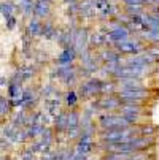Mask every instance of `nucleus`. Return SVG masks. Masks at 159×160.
<instances>
[{
	"instance_id": "7",
	"label": "nucleus",
	"mask_w": 159,
	"mask_h": 160,
	"mask_svg": "<svg viewBox=\"0 0 159 160\" xmlns=\"http://www.w3.org/2000/svg\"><path fill=\"white\" fill-rule=\"evenodd\" d=\"M119 90H146V86L142 82L139 78H124V79H116Z\"/></svg>"
},
{
	"instance_id": "26",
	"label": "nucleus",
	"mask_w": 159,
	"mask_h": 160,
	"mask_svg": "<svg viewBox=\"0 0 159 160\" xmlns=\"http://www.w3.org/2000/svg\"><path fill=\"white\" fill-rule=\"evenodd\" d=\"M10 109H11L10 98H7L5 95H2V97H0V116H2V119H5V116H8Z\"/></svg>"
},
{
	"instance_id": "43",
	"label": "nucleus",
	"mask_w": 159,
	"mask_h": 160,
	"mask_svg": "<svg viewBox=\"0 0 159 160\" xmlns=\"http://www.w3.org/2000/svg\"><path fill=\"white\" fill-rule=\"evenodd\" d=\"M8 84H10V81H8L5 76H2V78H0V86H2V87H5V86L8 87Z\"/></svg>"
},
{
	"instance_id": "3",
	"label": "nucleus",
	"mask_w": 159,
	"mask_h": 160,
	"mask_svg": "<svg viewBox=\"0 0 159 160\" xmlns=\"http://www.w3.org/2000/svg\"><path fill=\"white\" fill-rule=\"evenodd\" d=\"M115 49L123 56H137V54H142L146 51V49H143L142 43L139 40H126V41L116 43Z\"/></svg>"
},
{
	"instance_id": "12",
	"label": "nucleus",
	"mask_w": 159,
	"mask_h": 160,
	"mask_svg": "<svg viewBox=\"0 0 159 160\" xmlns=\"http://www.w3.org/2000/svg\"><path fill=\"white\" fill-rule=\"evenodd\" d=\"M69 128V111H59L57 116L54 118V130L57 133H64Z\"/></svg>"
},
{
	"instance_id": "4",
	"label": "nucleus",
	"mask_w": 159,
	"mask_h": 160,
	"mask_svg": "<svg viewBox=\"0 0 159 160\" xmlns=\"http://www.w3.org/2000/svg\"><path fill=\"white\" fill-rule=\"evenodd\" d=\"M97 102H99V108L103 109V111H108V112L118 111V109L121 108V105H123L121 100H119V97H118L116 94L102 95L100 98H97Z\"/></svg>"
},
{
	"instance_id": "8",
	"label": "nucleus",
	"mask_w": 159,
	"mask_h": 160,
	"mask_svg": "<svg viewBox=\"0 0 159 160\" xmlns=\"http://www.w3.org/2000/svg\"><path fill=\"white\" fill-rule=\"evenodd\" d=\"M78 72V68L75 67V63H67V65H56V68H53L51 72V78H57V79H65L67 76H70L73 73Z\"/></svg>"
},
{
	"instance_id": "20",
	"label": "nucleus",
	"mask_w": 159,
	"mask_h": 160,
	"mask_svg": "<svg viewBox=\"0 0 159 160\" xmlns=\"http://www.w3.org/2000/svg\"><path fill=\"white\" fill-rule=\"evenodd\" d=\"M18 72H19V75L22 78V82H29L35 76V68L30 67V65H24V67L18 68Z\"/></svg>"
},
{
	"instance_id": "29",
	"label": "nucleus",
	"mask_w": 159,
	"mask_h": 160,
	"mask_svg": "<svg viewBox=\"0 0 159 160\" xmlns=\"http://www.w3.org/2000/svg\"><path fill=\"white\" fill-rule=\"evenodd\" d=\"M41 141L46 144V146H51L53 141H54V132L46 127V128H45V132H43V135H41Z\"/></svg>"
},
{
	"instance_id": "10",
	"label": "nucleus",
	"mask_w": 159,
	"mask_h": 160,
	"mask_svg": "<svg viewBox=\"0 0 159 160\" xmlns=\"http://www.w3.org/2000/svg\"><path fill=\"white\" fill-rule=\"evenodd\" d=\"M77 57H80V56H78V52H77V49H75L73 46H70V48H64L62 52H61V56L56 59V65L73 63V62L77 60Z\"/></svg>"
},
{
	"instance_id": "33",
	"label": "nucleus",
	"mask_w": 159,
	"mask_h": 160,
	"mask_svg": "<svg viewBox=\"0 0 159 160\" xmlns=\"http://www.w3.org/2000/svg\"><path fill=\"white\" fill-rule=\"evenodd\" d=\"M142 35H143L145 38L154 41V43H159V29H156V30H145Z\"/></svg>"
},
{
	"instance_id": "28",
	"label": "nucleus",
	"mask_w": 159,
	"mask_h": 160,
	"mask_svg": "<svg viewBox=\"0 0 159 160\" xmlns=\"http://www.w3.org/2000/svg\"><path fill=\"white\" fill-rule=\"evenodd\" d=\"M156 133V127L151 125V124H142L139 125V135H143V136H154Z\"/></svg>"
},
{
	"instance_id": "27",
	"label": "nucleus",
	"mask_w": 159,
	"mask_h": 160,
	"mask_svg": "<svg viewBox=\"0 0 159 160\" xmlns=\"http://www.w3.org/2000/svg\"><path fill=\"white\" fill-rule=\"evenodd\" d=\"M54 32H56V27L51 24V22H45L43 30H41V37H45L46 40H53L54 38Z\"/></svg>"
},
{
	"instance_id": "25",
	"label": "nucleus",
	"mask_w": 159,
	"mask_h": 160,
	"mask_svg": "<svg viewBox=\"0 0 159 160\" xmlns=\"http://www.w3.org/2000/svg\"><path fill=\"white\" fill-rule=\"evenodd\" d=\"M26 118H27L26 109H19V111H18V114L13 118L11 124H13L14 127H24V125H26Z\"/></svg>"
},
{
	"instance_id": "1",
	"label": "nucleus",
	"mask_w": 159,
	"mask_h": 160,
	"mask_svg": "<svg viewBox=\"0 0 159 160\" xmlns=\"http://www.w3.org/2000/svg\"><path fill=\"white\" fill-rule=\"evenodd\" d=\"M77 92H78L80 98H83V100L102 95V79L96 78V76H91V78L84 79L83 82H80Z\"/></svg>"
},
{
	"instance_id": "22",
	"label": "nucleus",
	"mask_w": 159,
	"mask_h": 160,
	"mask_svg": "<svg viewBox=\"0 0 159 160\" xmlns=\"http://www.w3.org/2000/svg\"><path fill=\"white\" fill-rule=\"evenodd\" d=\"M45 128H46V125H43V124H34V125L27 127L29 138H32V140H35V138H41V135H43Z\"/></svg>"
},
{
	"instance_id": "35",
	"label": "nucleus",
	"mask_w": 159,
	"mask_h": 160,
	"mask_svg": "<svg viewBox=\"0 0 159 160\" xmlns=\"http://www.w3.org/2000/svg\"><path fill=\"white\" fill-rule=\"evenodd\" d=\"M126 11L132 14H142V5H126Z\"/></svg>"
},
{
	"instance_id": "40",
	"label": "nucleus",
	"mask_w": 159,
	"mask_h": 160,
	"mask_svg": "<svg viewBox=\"0 0 159 160\" xmlns=\"http://www.w3.org/2000/svg\"><path fill=\"white\" fill-rule=\"evenodd\" d=\"M146 52H150L153 57H156V59L159 60V48H157V46H151V48H148Z\"/></svg>"
},
{
	"instance_id": "38",
	"label": "nucleus",
	"mask_w": 159,
	"mask_h": 160,
	"mask_svg": "<svg viewBox=\"0 0 159 160\" xmlns=\"http://www.w3.org/2000/svg\"><path fill=\"white\" fill-rule=\"evenodd\" d=\"M16 18L14 16H11L10 19H7L5 21V26H7V30H14V27H16Z\"/></svg>"
},
{
	"instance_id": "34",
	"label": "nucleus",
	"mask_w": 159,
	"mask_h": 160,
	"mask_svg": "<svg viewBox=\"0 0 159 160\" xmlns=\"http://www.w3.org/2000/svg\"><path fill=\"white\" fill-rule=\"evenodd\" d=\"M51 94H57V90H56V87L50 82V84H46V86L41 89V95L45 97V100H46V98H50Z\"/></svg>"
},
{
	"instance_id": "45",
	"label": "nucleus",
	"mask_w": 159,
	"mask_h": 160,
	"mask_svg": "<svg viewBox=\"0 0 159 160\" xmlns=\"http://www.w3.org/2000/svg\"><path fill=\"white\" fill-rule=\"evenodd\" d=\"M45 2H48V3H51V2H53V0H45Z\"/></svg>"
},
{
	"instance_id": "18",
	"label": "nucleus",
	"mask_w": 159,
	"mask_h": 160,
	"mask_svg": "<svg viewBox=\"0 0 159 160\" xmlns=\"http://www.w3.org/2000/svg\"><path fill=\"white\" fill-rule=\"evenodd\" d=\"M73 127H81V114L77 108L69 109V128Z\"/></svg>"
},
{
	"instance_id": "14",
	"label": "nucleus",
	"mask_w": 159,
	"mask_h": 160,
	"mask_svg": "<svg viewBox=\"0 0 159 160\" xmlns=\"http://www.w3.org/2000/svg\"><path fill=\"white\" fill-rule=\"evenodd\" d=\"M108 40H107V33H103L102 30L94 32L89 35V48H100V46H107Z\"/></svg>"
},
{
	"instance_id": "41",
	"label": "nucleus",
	"mask_w": 159,
	"mask_h": 160,
	"mask_svg": "<svg viewBox=\"0 0 159 160\" xmlns=\"http://www.w3.org/2000/svg\"><path fill=\"white\" fill-rule=\"evenodd\" d=\"M123 2L126 5H143V2H146V0H123Z\"/></svg>"
},
{
	"instance_id": "44",
	"label": "nucleus",
	"mask_w": 159,
	"mask_h": 160,
	"mask_svg": "<svg viewBox=\"0 0 159 160\" xmlns=\"http://www.w3.org/2000/svg\"><path fill=\"white\" fill-rule=\"evenodd\" d=\"M64 3H67V5H73V3H78V0H64Z\"/></svg>"
},
{
	"instance_id": "36",
	"label": "nucleus",
	"mask_w": 159,
	"mask_h": 160,
	"mask_svg": "<svg viewBox=\"0 0 159 160\" xmlns=\"http://www.w3.org/2000/svg\"><path fill=\"white\" fill-rule=\"evenodd\" d=\"M110 5V2H108V0H94V8L96 10H103V8H107Z\"/></svg>"
},
{
	"instance_id": "19",
	"label": "nucleus",
	"mask_w": 159,
	"mask_h": 160,
	"mask_svg": "<svg viewBox=\"0 0 159 160\" xmlns=\"http://www.w3.org/2000/svg\"><path fill=\"white\" fill-rule=\"evenodd\" d=\"M45 105H46L48 114H51L53 118H56L57 112H59V108H61V102L57 98H46L45 100Z\"/></svg>"
},
{
	"instance_id": "13",
	"label": "nucleus",
	"mask_w": 159,
	"mask_h": 160,
	"mask_svg": "<svg viewBox=\"0 0 159 160\" xmlns=\"http://www.w3.org/2000/svg\"><path fill=\"white\" fill-rule=\"evenodd\" d=\"M51 13V3L45 2V0H35V10H34V16L38 19H45L48 18Z\"/></svg>"
},
{
	"instance_id": "16",
	"label": "nucleus",
	"mask_w": 159,
	"mask_h": 160,
	"mask_svg": "<svg viewBox=\"0 0 159 160\" xmlns=\"http://www.w3.org/2000/svg\"><path fill=\"white\" fill-rule=\"evenodd\" d=\"M22 92H24V89H22L21 84H16V82H11L8 84L7 87V95L10 100H16V98H21L22 97Z\"/></svg>"
},
{
	"instance_id": "32",
	"label": "nucleus",
	"mask_w": 159,
	"mask_h": 160,
	"mask_svg": "<svg viewBox=\"0 0 159 160\" xmlns=\"http://www.w3.org/2000/svg\"><path fill=\"white\" fill-rule=\"evenodd\" d=\"M83 133V128L81 127H73V128H67V136H69L70 140H77L80 138Z\"/></svg>"
},
{
	"instance_id": "42",
	"label": "nucleus",
	"mask_w": 159,
	"mask_h": 160,
	"mask_svg": "<svg viewBox=\"0 0 159 160\" xmlns=\"http://www.w3.org/2000/svg\"><path fill=\"white\" fill-rule=\"evenodd\" d=\"M73 160H87V155H84V154H78V152H75V155H73Z\"/></svg>"
},
{
	"instance_id": "37",
	"label": "nucleus",
	"mask_w": 159,
	"mask_h": 160,
	"mask_svg": "<svg viewBox=\"0 0 159 160\" xmlns=\"http://www.w3.org/2000/svg\"><path fill=\"white\" fill-rule=\"evenodd\" d=\"M148 157L143 154V152H134L127 157V160H146Z\"/></svg>"
},
{
	"instance_id": "5",
	"label": "nucleus",
	"mask_w": 159,
	"mask_h": 160,
	"mask_svg": "<svg viewBox=\"0 0 159 160\" xmlns=\"http://www.w3.org/2000/svg\"><path fill=\"white\" fill-rule=\"evenodd\" d=\"M129 37H130V30H129L126 26L113 27V29H110V32L107 33V40H108V43H111V44L126 41V40H129Z\"/></svg>"
},
{
	"instance_id": "11",
	"label": "nucleus",
	"mask_w": 159,
	"mask_h": 160,
	"mask_svg": "<svg viewBox=\"0 0 159 160\" xmlns=\"http://www.w3.org/2000/svg\"><path fill=\"white\" fill-rule=\"evenodd\" d=\"M97 56H99V59H100L102 63H108V62H123V56H121L116 49H111V48L102 49Z\"/></svg>"
},
{
	"instance_id": "2",
	"label": "nucleus",
	"mask_w": 159,
	"mask_h": 160,
	"mask_svg": "<svg viewBox=\"0 0 159 160\" xmlns=\"http://www.w3.org/2000/svg\"><path fill=\"white\" fill-rule=\"evenodd\" d=\"M99 125L102 130H108V128H129L132 127L130 122H127L124 119V116H121L119 112H105L102 116H99Z\"/></svg>"
},
{
	"instance_id": "21",
	"label": "nucleus",
	"mask_w": 159,
	"mask_h": 160,
	"mask_svg": "<svg viewBox=\"0 0 159 160\" xmlns=\"http://www.w3.org/2000/svg\"><path fill=\"white\" fill-rule=\"evenodd\" d=\"M78 100H80V95H78L77 90L70 89V90H67V92H65V103H67V106H69L70 109L77 108Z\"/></svg>"
},
{
	"instance_id": "31",
	"label": "nucleus",
	"mask_w": 159,
	"mask_h": 160,
	"mask_svg": "<svg viewBox=\"0 0 159 160\" xmlns=\"http://www.w3.org/2000/svg\"><path fill=\"white\" fill-rule=\"evenodd\" d=\"M116 13H118V8H116L115 5L110 3L107 8H103V10L100 11V16H102V18H111V16H115Z\"/></svg>"
},
{
	"instance_id": "15",
	"label": "nucleus",
	"mask_w": 159,
	"mask_h": 160,
	"mask_svg": "<svg viewBox=\"0 0 159 160\" xmlns=\"http://www.w3.org/2000/svg\"><path fill=\"white\" fill-rule=\"evenodd\" d=\"M27 35H30L32 38L34 37H38V35H41V30H43V24H41V19H38V18H30V21H29V26H27Z\"/></svg>"
},
{
	"instance_id": "30",
	"label": "nucleus",
	"mask_w": 159,
	"mask_h": 160,
	"mask_svg": "<svg viewBox=\"0 0 159 160\" xmlns=\"http://www.w3.org/2000/svg\"><path fill=\"white\" fill-rule=\"evenodd\" d=\"M130 154H121V152H107L103 155V160H127Z\"/></svg>"
},
{
	"instance_id": "24",
	"label": "nucleus",
	"mask_w": 159,
	"mask_h": 160,
	"mask_svg": "<svg viewBox=\"0 0 159 160\" xmlns=\"http://www.w3.org/2000/svg\"><path fill=\"white\" fill-rule=\"evenodd\" d=\"M27 140H29L27 130H26L24 127H18L16 132H14V135H13V138H11V141H13V143H24V141H27Z\"/></svg>"
},
{
	"instance_id": "6",
	"label": "nucleus",
	"mask_w": 159,
	"mask_h": 160,
	"mask_svg": "<svg viewBox=\"0 0 159 160\" xmlns=\"http://www.w3.org/2000/svg\"><path fill=\"white\" fill-rule=\"evenodd\" d=\"M73 48L77 49L78 56L89 49V33L87 29H75V41H73Z\"/></svg>"
},
{
	"instance_id": "9",
	"label": "nucleus",
	"mask_w": 159,
	"mask_h": 160,
	"mask_svg": "<svg viewBox=\"0 0 159 160\" xmlns=\"http://www.w3.org/2000/svg\"><path fill=\"white\" fill-rule=\"evenodd\" d=\"M154 141L153 136H143V135H137V136H134V138H130V143L132 148H134V152H143L148 146H151V143Z\"/></svg>"
},
{
	"instance_id": "17",
	"label": "nucleus",
	"mask_w": 159,
	"mask_h": 160,
	"mask_svg": "<svg viewBox=\"0 0 159 160\" xmlns=\"http://www.w3.org/2000/svg\"><path fill=\"white\" fill-rule=\"evenodd\" d=\"M19 10L26 18H32L35 10V2L34 0H19Z\"/></svg>"
},
{
	"instance_id": "39",
	"label": "nucleus",
	"mask_w": 159,
	"mask_h": 160,
	"mask_svg": "<svg viewBox=\"0 0 159 160\" xmlns=\"http://www.w3.org/2000/svg\"><path fill=\"white\" fill-rule=\"evenodd\" d=\"M21 160H35V154H34V152H30V151L27 149L26 152H22Z\"/></svg>"
},
{
	"instance_id": "46",
	"label": "nucleus",
	"mask_w": 159,
	"mask_h": 160,
	"mask_svg": "<svg viewBox=\"0 0 159 160\" xmlns=\"http://www.w3.org/2000/svg\"><path fill=\"white\" fill-rule=\"evenodd\" d=\"M157 73H159V72H157Z\"/></svg>"
},
{
	"instance_id": "23",
	"label": "nucleus",
	"mask_w": 159,
	"mask_h": 160,
	"mask_svg": "<svg viewBox=\"0 0 159 160\" xmlns=\"http://www.w3.org/2000/svg\"><path fill=\"white\" fill-rule=\"evenodd\" d=\"M0 10H2V16H3V19L7 21V19H10L11 16H14V11H16V7L11 3V2H2V5H0Z\"/></svg>"
}]
</instances>
